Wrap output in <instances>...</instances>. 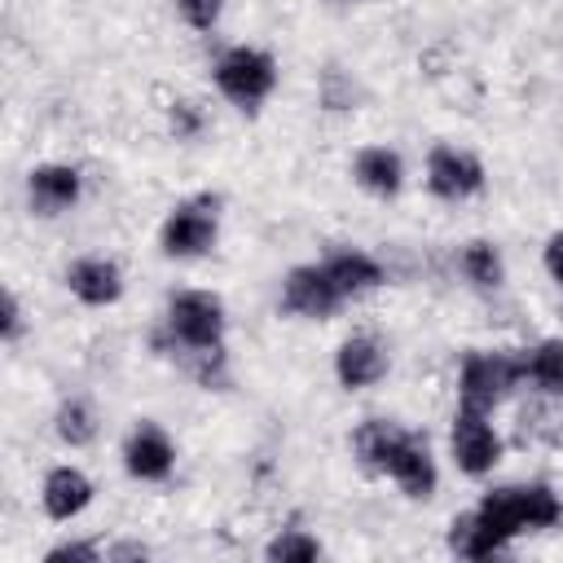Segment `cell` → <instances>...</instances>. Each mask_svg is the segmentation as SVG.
I'll list each match as a JSON object with an SVG mask.
<instances>
[{
    "instance_id": "6da1fadb",
    "label": "cell",
    "mask_w": 563,
    "mask_h": 563,
    "mask_svg": "<svg viewBox=\"0 0 563 563\" xmlns=\"http://www.w3.org/2000/svg\"><path fill=\"white\" fill-rule=\"evenodd\" d=\"M356 449L369 466L387 471L405 493L413 497H427L431 484H435V471H431V457H427V444L418 435H405L387 422H365L356 431Z\"/></svg>"
},
{
    "instance_id": "7a4b0ae2",
    "label": "cell",
    "mask_w": 563,
    "mask_h": 563,
    "mask_svg": "<svg viewBox=\"0 0 563 563\" xmlns=\"http://www.w3.org/2000/svg\"><path fill=\"white\" fill-rule=\"evenodd\" d=\"M528 374V361H515V356H471L466 369H462V409H479L488 413L506 387H515V378Z\"/></svg>"
},
{
    "instance_id": "3957f363",
    "label": "cell",
    "mask_w": 563,
    "mask_h": 563,
    "mask_svg": "<svg viewBox=\"0 0 563 563\" xmlns=\"http://www.w3.org/2000/svg\"><path fill=\"white\" fill-rule=\"evenodd\" d=\"M216 84H220L224 97L251 106V101H260L273 88V62L264 53H255V48H233V53L220 57Z\"/></svg>"
},
{
    "instance_id": "277c9868",
    "label": "cell",
    "mask_w": 563,
    "mask_h": 563,
    "mask_svg": "<svg viewBox=\"0 0 563 563\" xmlns=\"http://www.w3.org/2000/svg\"><path fill=\"white\" fill-rule=\"evenodd\" d=\"M172 330L189 343V347H216L220 330H224V312L220 299L211 295H180L172 303Z\"/></svg>"
},
{
    "instance_id": "5b68a950",
    "label": "cell",
    "mask_w": 563,
    "mask_h": 563,
    "mask_svg": "<svg viewBox=\"0 0 563 563\" xmlns=\"http://www.w3.org/2000/svg\"><path fill=\"white\" fill-rule=\"evenodd\" d=\"M453 453H457V466H462L466 475H484V471L497 462V435H493V427L484 422L479 409H462V413H457Z\"/></svg>"
},
{
    "instance_id": "8992f818",
    "label": "cell",
    "mask_w": 563,
    "mask_h": 563,
    "mask_svg": "<svg viewBox=\"0 0 563 563\" xmlns=\"http://www.w3.org/2000/svg\"><path fill=\"white\" fill-rule=\"evenodd\" d=\"M216 238V216L207 211V202H194V207H180L167 229H163V246L167 255H202Z\"/></svg>"
},
{
    "instance_id": "52a82bcc",
    "label": "cell",
    "mask_w": 563,
    "mask_h": 563,
    "mask_svg": "<svg viewBox=\"0 0 563 563\" xmlns=\"http://www.w3.org/2000/svg\"><path fill=\"white\" fill-rule=\"evenodd\" d=\"M339 286L325 268H295L286 277V308L295 312H308V317H325L334 303H339Z\"/></svg>"
},
{
    "instance_id": "ba28073f",
    "label": "cell",
    "mask_w": 563,
    "mask_h": 563,
    "mask_svg": "<svg viewBox=\"0 0 563 563\" xmlns=\"http://www.w3.org/2000/svg\"><path fill=\"white\" fill-rule=\"evenodd\" d=\"M484 185V172L475 158L457 154V150H435L431 154V189L440 198H466Z\"/></svg>"
},
{
    "instance_id": "9c48e42d",
    "label": "cell",
    "mask_w": 563,
    "mask_h": 563,
    "mask_svg": "<svg viewBox=\"0 0 563 563\" xmlns=\"http://www.w3.org/2000/svg\"><path fill=\"white\" fill-rule=\"evenodd\" d=\"M128 471L141 479H163L172 471V444L158 427H141L128 444Z\"/></svg>"
},
{
    "instance_id": "30bf717a",
    "label": "cell",
    "mask_w": 563,
    "mask_h": 563,
    "mask_svg": "<svg viewBox=\"0 0 563 563\" xmlns=\"http://www.w3.org/2000/svg\"><path fill=\"white\" fill-rule=\"evenodd\" d=\"M88 497H92V484H88L79 471H70V466L53 471L48 484H44V510H48L53 519H70V515H79V510L88 506Z\"/></svg>"
},
{
    "instance_id": "8fae6325",
    "label": "cell",
    "mask_w": 563,
    "mask_h": 563,
    "mask_svg": "<svg viewBox=\"0 0 563 563\" xmlns=\"http://www.w3.org/2000/svg\"><path fill=\"white\" fill-rule=\"evenodd\" d=\"M70 290L84 303H110L119 295V268L106 264V260H79L70 268Z\"/></svg>"
},
{
    "instance_id": "7c38bea8",
    "label": "cell",
    "mask_w": 563,
    "mask_h": 563,
    "mask_svg": "<svg viewBox=\"0 0 563 563\" xmlns=\"http://www.w3.org/2000/svg\"><path fill=\"white\" fill-rule=\"evenodd\" d=\"M75 194H79V176L70 167H40L31 176V202L40 211H62L75 202Z\"/></svg>"
},
{
    "instance_id": "4fadbf2b",
    "label": "cell",
    "mask_w": 563,
    "mask_h": 563,
    "mask_svg": "<svg viewBox=\"0 0 563 563\" xmlns=\"http://www.w3.org/2000/svg\"><path fill=\"white\" fill-rule=\"evenodd\" d=\"M339 378L347 387H365V383L383 378V352H378V343H369V339L343 343L339 347Z\"/></svg>"
},
{
    "instance_id": "5bb4252c",
    "label": "cell",
    "mask_w": 563,
    "mask_h": 563,
    "mask_svg": "<svg viewBox=\"0 0 563 563\" xmlns=\"http://www.w3.org/2000/svg\"><path fill=\"white\" fill-rule=\"evenodd\" d=\"M356 176L374 194H396L400 189V158L391 150H365L356 158Z\"/></svg>"
},
{
    "instance_id": "9a60e30c",
    "label": "cell",
    "mask_w": 563,
    "mask_h": 563,
    "mask_svg": "<svg viewBox=\"0 0 563 563\" xmlns=\"http://www.w3.org/2000/svg\"><path fill=\"white\" fill-rule=\"evenodd\" d=\"M325 273L334 277V286H339L343 295H347V290H365V286L383 282L378 264H374V260H365V255H334V260L325 264Z\"/></svg>"
},
{
    "instance_id": "2e32d148",
    "label": "cell",
    "mask_w": 563,
    "mask_h": 563,
    "mask_svg": "<svg viewBox=\"0 0 563 563\" xmlns=\"http://www.w3.org/2000/svg\"><path fill=\"white\" fill-rule=\"evenodd\" d=\"M528 374H532L545 391H559V396H563V343H541V347L528 356Z\"/></svg>"
},
{
    "instance_id": "e0dca14e",
    "label": "cell",
    "mask_w": 563,
    "mask_h": 563,
    "mask_svg": "<svg viewBox=\"0 0 563 563\" xmlns=\"http://www.w3.org/2000/svg\"><path fill=\"white\" fill-rule=\"evenodd\" d=\"M462 268H466L471 282H479V286H497V282H501V260H497V251H493L488 242H471L466 255H462Z\"/></svg>"
},
{
    "instance_id": "ac0fdd59",
    "label": "cell",
    "mask_w": 563,
    "mask_h": 563,
    "mask_svg": "<svg viewBox=\"0 0 563 563\" xmlns=\"http://www.w3.org/2000/svg\"><path fill=\"white\" fill-rule=\"evenodd\" d=\"M519 506H523V523L528 528H545V523H554L559 519V501H554V493L550 488H519Z\"/></svg>"
},
{
    "instance_id": "d6986e66",
    "label": "cell",
    "mask_w": 563,
    "mask_h": 563,
    "mask_svg": "<svg viewBox=\"0 0 563 563\" xmlns=\"http://www.w3.org/2000/svg\"><path fill=\"white\" fill-rule=\"evenodd\" d=\"M57 431H62V440H70V444H88V440H92V418H88V409H84V405H66V409L57 413Z\"/></svg>"
},
{
    "instance_id": "ffe728a7",
    "label": "cell",
    "mask_w": 563,
    "mask_h": 563,
    "mask_svg": "<svg viewBox=\"0 0 563 563\" xmlns=\"http://www.w3.org/2000/svg\"><path fill=\"white\" fill-rule=\"evenodd\" d=\"M268 554H273V559H295V563H308V559H317V541H312V537L290 532V537H277V541L268 545Z\"/></svg>"
},
{
    "instance_id": "44dd1931",
    "label": "cell",
    "mask_w": 563,
    "mask_h": 563,
    "mask_svg": "<svg viewBox=\"0 0 563 563\" xmlns=\"http://www.w3.org/2000/svg\"><path fill=\"white\" fill-rule=\"evenodd\" d=\"M180 13L194 22V26H211L220 18V0H180Z\"/></svg>"
},
{
    "instance_id": "7402d4cb",
    "label": "cell",
    "mask_w": 563,
    "mask_h": 563,
    "mask_svg": "<svg viewBox=\"0 0 563 563\" xmlns=\"http://www.w3.org/2000/svg\"><path fill=\"white\" fill-rule=\"evenodd\" d=\"M66 559L84 563V559H97V550H92V545H57V550L48 554V563H66Z\"/></svg>"
},
{
    "instance_id": "603a6c76",
    "label": "cell",
    "mask_w": 563,
    "mask_h": 563,
    "mask_svg": "<svg viewBox=\"0 0 563 563\" xmlns=\"http://www.w3.org/2000/svg\"><path fill=\"white\" fill-rule=\"evenodd\" d=\"M172 123H176V132H180V136H189V132L198 128V114H194L189 106H176V110H172Z\"/></svg>"
},
{
    "instance_id": "cb8c5ba5",
    "label": "cell",
    "mask_w": 563,
    "mask_h": 563,
    "mask_svg": "<svg viewBox=\"0 0 563 563\" xmlns=\"http://www.w3.org/2000/svg\"><path fill=\"white\" fill-rule=\"evenodd\" d=\"M545 264H550V273L563 282V238H554V242L545 246Z\"/></svg>"
},
{
    "instance_id": "d4e9b609",
    "label": "cell",
    "mask_w": 563,
    "mask_h": 563,
    "mask_svg": "<svg viewBox=\"0 0 563 563\" xmlns=\"http://www.w3.org/2000/svg\"><path fill=\"white\" fill-rule=\"evenodd\" d=\"M4 334H18V303L4 299Z\"/></svg>"
}]
</instances>
